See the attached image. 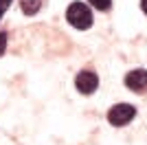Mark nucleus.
I'll return each mask as SVG.
<instances>
[{"instance_id": "f257e3e1", "label": "nucleus", "mask_w": 147, "mask_h": 145, "mask_svg": "<svg viewBox=\"0 0 147 145\" xmlns=\"http://www.w3.org/2000/svg\"><path fill=\"white\" fill-rule=\"evenodd\" d=\"M66 20L73 24L75 29L86 31V29L92 26V11L88 9V5H84V2H73V5L68 7V11H66Z\"/></svg>"}, {"instance_id": "f03ea898", "label": "nucleus", "mask_w": 147, "mask_h": 145, "mask_svg": "<svg viewBox=\"0 0 147 145\" xmlns=\"http://www.w3.org/2000/svg\"><path fill=\"white\" fill-rule=\"evenodd\" d=\"M134 117H136V108L132 103H117V106H112V108L108 110V121H110V125H114V127L127 125Z\"/></svg>"}, {"instance_id": "7ed1b4c3", "label": "nucleus", "mask_w": 147, "mask_h": 145, "mask_svg": "<svg viewBox=\"0 0 147 145\" xmlns=\"http://www.w3.org/2000/svg\"><path fill=\"white\" fill-rule=\"evenodd\" d=\"M75 86H77V90H79L81 95H92V92L97 90V86H99L97 72H92V70L77 72V77H75Z\"/></svg>"}, {"instance_id": "20e7f679", "label": "nucleus", "mask_w": 147, "mask_h": 145, "mask_svg": "<svg viewBox=\"0 0 147 145\" xmlns=\"http://www.w3.org/2000/svg\"><path fill=\"white\" fill-rule=\"evenodd\" d=\"M125 86L134 92H147V70L145 68H136L125 75Z\"/></svg>"}, {"instance_id": "39448f33", "label": "nucleus", "mask_w": 147, "mask_h": 145, "mask_svg": "<svg viewBox=\"0 0 147 145\" xmlns=\"http://www.w3.org/2000/svg\"><path fill=\"white\" fill-rule=\"evenodd\" d=\"M44 2H46V0H20V9H22V13H26V16H35L44 7Z\"/></svg>"}, {"instance_id": "423d86ee", "label": "nucleus", "mask_w": 147, "mask_h": 145, "mask_svg": "<svg viewBox=\"0 0 147 145\" xmlns=\"http://www.w3.org/2000/svg\"><path fill=\"white\" fill-rule=\"evenodd\" d=\"M88 2H90L94 9H99V11H108L112 7V0H88Z\"/></svg>"}, {"instance_id": "0eeeda50", "label": "nucleus", "mask_w": 147, "mask_h": 145, "mask_svg": "<svg viewBox=\"0 0 147 145\" xmlns=\"http://www.w3.org/2000/svg\"><path fill=\"white\" fill-rule=\"evenodd\" d=\"M5 51H7V33L0 31V57L5 55Z\"/></svg>"}, {"instance_id": "6e6552de", "label": "nucleus", "mask_w": 147, "mask_h": 145, "mask_svg": "<svg viewBox=\"0 0 147 145\" xmlns=\"http://www.w3.org/2000/svg\"><path fill=\"white\" fill-rule=\"evenodd\" d=\"M11 2H13V0H0V18H2V16H5V11L11 7Z\"/></svg>"}, {"instance_id": "1a4fd4ad", "label": "nucleus", "mask_w": 147, "mask_h": 145, "mask_svg": "<svg viewBox=\"0 0 147 145\" xmlns=\"http://www.w3.org/2000/svg\"><path fill=\"white\" fill-rule=\"evenodd\" d=\"M141 7H143V11H145V16H147V0H141Z\"/></svg>"}]
</instances>
